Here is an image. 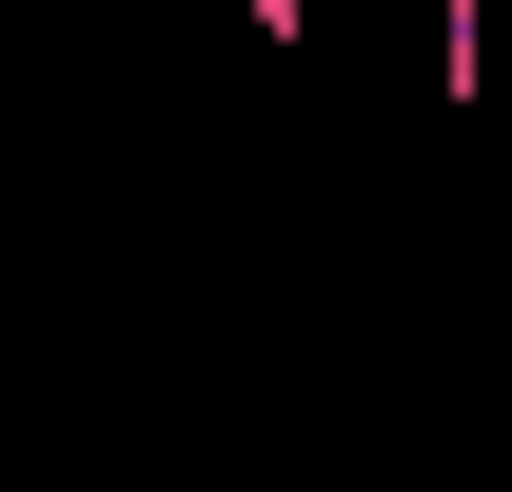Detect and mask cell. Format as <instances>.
Returning <instances> with one entry per match:
<instances>
[{
	"label": "cell",
	"instance_id": "6da1fadb",
	"mask_svg": "<svg viewBox=\"0 0 512 492\" xmlns=\"http://www.w3.org/2000/svg\"><path fill=\"white\" fill-rule=\"evenodd\" d=\"M237 40L256 60H316V0H237Z\"/></svg>",
	"mask_w": 512,
	"mask_h": 492
}]
</instances>
